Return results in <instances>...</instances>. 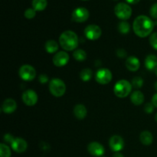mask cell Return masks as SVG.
I'll return each mask as SVG.
<instances>
[{
    "mask_svg": "<svg viewBox=\"0 0 157 157\" xmlns=\"http://www.w3.org/2000/svg\"><path fill=\"white\" fill-rule=\"evenodd\" d=\"M155 23L146 15H139L135 18L133 24V32L140 38H146L151 35Z\"/></svg>",
    "mask_w": 157,
    "mask_h": 157,
    "instance_id": "cell-1",
    "label": "cell"
},
{
    "mask_svg": "<svg viewBox=\"0 0 157 157\" xmlns=\"http://www.w3.org/2000/svg\"><path fill=\"white\" fill-rule=\"evenodd\" d=\"M60 45L65 51H73L78 48L79 40L75 32L67 30L63 32L59 38Z\"/></svg>",
    "mask_w": 157,
    "mask_h": 157,
    "instance_id": "cell-2",
    "label": "cell"
},
{
    "mask_svg": "<svg viewBox=\"0 0 157 157\" xmlns=\"http://www.w3.org/2000/svg\"><path fill=\"white\" fill-rule=\"evenodd\" d=\"M132 90V84L127 80H120L115 84L113 92L120 98H124L128 96Z\"/></svg>",
    "mask_w": 157,
    "mask_h": 157,
    "instance_id": "cell-3",
    "label": "cell"
},
{
    "mask_svg": "<svg viewBox=\"0 0 157 157\" xmlns=\"http://www.w3.org/2000/svg\"><path fill=\"white\" fill-rule=\"evenodd\" d=\"M49 90L53 96L60 98L65 93L66 85L62 80L59 78H53L49 82Z\"/></svg>",
    "mask_w": 157,
    "mask_h": 157,
    "instance_id": "cell-4",
    "label": "cell"
},
{
    "mask_svg": "<svg viewBox=\"0 0 157 157\" xmlns=\"http://www.w3.org/2000/svg\"><path fill=\"white\" fill-rule=\"evenodd\" d=\"M114 12L117 18L123 21H126L131 17L132 9L127 3L120 2L115 6Z\"/></svg>",
    "mask_w": 157,
    "mask_h": 157,
    "instance_id": "cell-5",
    "label": "cell"
},
{
    "mask_svg": "<svg viewBox=\"0 0 157 157\" xmlns=\"http://www.w3.org/2000/svg\"><path fill=\"white\" fill-rule=\"evenodd\" d=\"M18 75L23 81H32L36 77V71L32 65L24 64L19 68Z\"/></svg>",
    "mask_w": 157,
    "mask_h": 157,
    "instance_id": "cell-6",
    "label": "cell"
},
{
    "mask_svg": "<svg viewBox=\"0 0 157 157\" xmlns=\"http://www.w3.org/2000/svg\"><path fill=\"white\" fill-rule=\"evenodd\" d=\"M72 20L75 22L81 23L87 21L89 18V12L86 8L79 7L75 9L72 12Z\"/></svg>",
    "mask_w": 157,
    "mask_h": 157,
    "instance_id": "cell-7",
    "label": "cell"
},
{
    "mask_svg": "<svg viewBox=\"0 0 157 157\" xmlns=\"http://www.w3.org/2000/svg\"><path fill=\"white\" fill-rule=\"evenodd\" d=\"M101 34L102 31L97 25H89L84 29V35L86 38L92 41L98 39L101 36Z\"/></svg>",
    "mask_w": 157,
    "mask_h": 157,
    "instance_id": "cell-8",
    "label": "cell"
},
{
    "mask_svg": "<svg viewBox=\"0 0 157 157\" xmlns=\"http://www.w3.org/2000/svg\"><path fill=\"white\" fill-rule=\"evenodd\" d=\"M95 79L98 83L101 84H107L111 81L112 73L107 68H101L97 71Z\"/></svg>",
    "mask_w": 157,
    "mask_h": 157,
    "instance_id": "cell-9",
    "label": "cell"
},
{
    "mask_svg": "<svg viewBox=\"0 0 157 157\" xmlns=\"http://www.w3.org/2000/svg\"><path fill=\"white\" fill-rule=\"evenodd\" d=\"M22 101L25 105L32 107L38 102V94L33 90H28L23 93Z\"/></svg>",
    "mask_w": 157,
    "mask_h": 157,
    "instance_id": "cell-10",
    "label": "cell"
},
{
    "mask_svg": "<svg viewBox=\"0 0 157 157\" xmlns=\"http://www.w3.org/2000/svg\"><path fill=\"white\" fill-rule=\"evenodd\" d=\"M109 146L112 151L118 153L124 149V141L121 136L115 135V136H112L109 140Z\"/></svg>",
    "mask_w": 157,
    "mask_h": 157,
    "instance_id": "cell-11",
    "label": "cell"
},
{
    "mask_svg": "<svg viewBox=\"0 0 157 157\" xmlns=\"http://www.w3.org/2000/svg\"><path fill=\"white\" fill-rule=\"evenodd\" d=\"M69 61V55L65 52H59L53 57V64L56 67H61L66 65Z\"/></svg>",
    "mask_w": 157,
    "mask_h": 157,
    "instance_id": "cell-12",
    "label": "cell"
},
{
    "mask_svg": "<svg viewBox=\"0 0 157 157\" xmlns=\"http://www.w3.org/2000/svg\"><path fill=\"white\" fill-rule=\"evenodd\" d=\"M87 150L89 153L95 157L102 156L105 153V149L98 142H92L87 147Z\"/></svg>",
    "mask_w": 157,
    "mask_h": 157,
    "instance_id": "cell-13",
    "label": "cell"
},
{
    "mask_svg": "<svg viewBox=\"0 0 157 157\" xmlns=\"http://www.w3.org/2000/svg\"><path fill=\"white\" fill-rule=\"evenodd\" d=\"M11 147L15 153H21L27 150L28 144L27 142L22 138H15L13 142L11 144Z\"/></svg>",
    "mask_w": 157,
    "mask_h": 157,
    "instance_id": "cell-14",
    "label": "cell"
},
{
    "mask_svg": "<svg viewBox=\"0 0 157 157\" xmlns=\"http://www.w3.org/2000/svg\"><path fill=\"white\" fill-rule=\"evenodd\" d=\"M17 108V104L14 100L6 99V101L3 102L2 106V110L6 113H12L14 111H15Z\"/></svg>",
    "mask_w": 157,
    "mask_h": 157,
    "instance_id": "cell-15",
    "label": "cell"
},
{
    "mask_svg": "<svg viewBox=\"0 0 157 157\" xmlns=\"http://www.w3.org/2000/svg\"><path fill=\"white\" fill-rule=\"evenodd\" d=\"M126 67L130 71H136L140 67V62L137 58L130 56L126 61Z\"/></svg>",
    "mask_w": 157,
    "mask_h": 157,
    "instance_id": "cell-16",
    "label": "cell"
},
{
    "mask_svg": "<svg viewBox=\"0 0 157 157\" xmlns=\"http://www.w3.org/2000/svg\"><path fill=\"white\" fill-rule=\"evenodd\" d=\"M87 108L83 104H77V105H75V108H74V114H75V117L79 120H82L85 118L86 116H87Z\"/></svg>",
    "mask_w": 157,
    "mask_h": 157,
    "instance_id": "cell-17",
    "label": "cell"
},
{
    "mask_svg": "<svg viewBox=\"0 0 157 157\" xmlns=\"http://www.w3.org/2000/svg\"><path fill=\"white\" fill-rule=\"evenodd\" d=\"M145 67L149 71L156 70L157 67V57L154 55H149L145 59Z\"/></svg>",
    "mask_w": 157,
    "mask_h": 157,
    "instance_id": "cell-18",
    "label": "cell"
},
{
    "mask_svg": "<svg viewBox=\"0 0 157 157\" xmlns=\"http://www.w3.org/2000/svg\"><path fill=\"white\" fill-rule=\"evenodd\" d=\"M130 100H131V102L134 105H141L144 102V95L140 90H135L134 92H133L131 96H130Z\"/></svg>",
    "mask_w": 157,
    "mask_h": 157,
    "instance_id": "cell-19",
    "label": "cell"
},
{
    "mask_svg": "<svg viewBox=\"0 0 157 157\" xmlns=\"http://www.w3.org/2000/svg\"><path fill=\"white\" fill-rule=\"evenodd\" d=\"M140 140L144 145L149 146L153 143V136L150 131H144L140 133Z\"/></svg>",
    "mask_w": 157,
    "mask_h": 157,
    "instance_id": "cell-20",
    "label": "cell"
},
{
    "mask_svg": "<svg viewBox=\"0 0 157 157\" xmlns=\"http://www.w3.org/2000/svg\"><path fill=\"white\" fill-rule=\"evenodd\" d=\"M45 50L48 53L53 54L56 52L58 49V44L55 40H48L45 43Z\"/></svg>",
    "mask_w": 157,
    "mask_h": 157,
    "instance_id": "cell-21",
    "label": "cell"
},
{
    "mask_svg": "<svg viewBox=\"0 0 157 157\" xmlns=\"http://www.w3.org/2000/svg\"><path fill=\"white\" fill-rule=\"evenodd\" d=\"M47 0H32V7L35 11L41 12L47 7Z\"/></svg>",
    "mask_w": 157,
    "mask_h": 157,
    "instance_id": "cell-22",
    "label": "cell"
},
{
    "mask_svg": "<svg viewBox=\"0 0 157 157\" xmlns=\"http://www.w3.org/2000/svg\"><path fill=\"white\" fill-rule=\"evenodd\" d=\"M73 57L78 61H84L87 58V53L82 49H76L74 52Z\"/></svg>",
    "mask_w": 157,
    "mask_h": 157,
    "instance_id": "cell-23",
    "label": "cell"
},
{
    "mask_svg": "<svg viewBox=\"0 0 157 157\" xmlns=\"http://www.w3.org/2000/svg\"><path fill=\"white\" fill-rule=\"evenodd\" d=\"M92 71L89 68H84L80 73V78L83 81H89L92 78Z\"/></svg>",
    "mask_w": 157,
    "mask_h": 157,
    "instance_id": "cell-24",
    "label": "cell"
},
{
    "mask_svg": "<svg viewBox=\"0 0 157 157\" xmlns=\"http://www.w3.org/2000/svg\"><path fill=\"white\" fill-rule=\"evenodd\" d=\"M130 26L128 22L125 21H122L118 25V30L121 34H127L130 32Z\"/></svg>",
    "mask_w": 157,
    "mask_h": 157,
    "instance_id": "cell-25",
    "label": "cell"
},
{
    "mask_svg": "<svg viewBox=\"0 0 157 157\" xmlns=\"http://www.w3.org/2000/svg\"><path fill=\"white\" fill-rule=\"evenodd\" d=\"M0 157H10L11 150L6 144H0Z\"/></svg>",
    "mask_w": 157,
    "mask_h": 157,
    "instance_id": "cell-26",
    "label": "cell"
},
{
    "mask_svg": "<svg viewBox=\"0 0 157 157\" xmlns=\"http://www.w3.org/2000/svg\"><path fill=\"white\" fill-rule=\"evenodd\" d=\"M144 85V80L140 77H135L132 81V86L136 88H140Z\"/></svg>",
    "mask_w": 157,
    "mask_h": 157,
    "instance_id": "cell-27",
    "label": "cell"
},
{
    "mask_svg": "<svg viewBox=\"0 0 157 157\" xmlns=\"http://www.w3.org/2000/svg\"><path fill=\"white\" fill-rule=\"evenodd\" d=\"M35 15H36V11L33 8L32 9L29 8V9H27L25 11L24 15L28 19H32V18H33L35 16Z\"/></svg>",
    "mask_w": 157,
    "mask_h": 157,
    "instance_id": "cell-28",
    "label": "cell"
},
{
    "mask_svg": "<svg viewBox=\"0 0 157 157\" xmlns=\"http://www.w3.org/2000/svg\"><path fill=\"white\" fill-rule=\"evenodd\" d=\"M150 43L155 50H157V32L151 34L150 37Z\"/></svg>",
    "mask_w": 157,
    "mask_h": 157,
    "instance_id": "cell-29",
    "label": "cell"
},
{
    "mask_svg": "<svg viewBox=\"0 0 157 157\" xmlns=\"http://www.w3.org/2000/svg\"><path fill=\"white\" fill-rule=\"evenodd\" d=\"M150 13L152 18L157 19V3H155L152 6V7L150 8Z\"/></svg>",
    "mask_w": 157,
    "mask_h": 157,
    "instance_id": "cell-30",
    "label": "cell"
},
{
    "mask_svg": "<svg viewBox=\"0 0 157 157\" xmlns=\"http://www.w3.org/2000/svg\"><path fill=\"white\" fill-rule=\"evenodd\" d=\"M153 110H154V105L152 104V102L147 103L145 105V107H144V110L147 113H151L153 111Z\"/></svg>",
    "mask_w": 157,
    "mask_h": 157,
    "instance_id": "cell-31",
    "label": "cell"
},
{
    "mask_svg": "<svg viewBox=\"0 0 157 157\" xmlns=\"http://www.w3.org/2000/svg\"><path fill=\"white\" fill-rule=\"evenodd\" d=\"M117 55L119 58H124L127 56V52H126L124 48H119L117 51Z\"/></svg>",
    "mask_w": 157,
    "mask_h": 157,
    "instance_id": "cell-32",
    "label": "cell"
},
{
    "mask_svg": "<svg viewBox=\"0 0 157 157\" xmlns=\"http://www.w3.org/2000/svg\"><path fill=\"white\" fill-rule=\"evenodd\" d=\"M14 140H15V138H14L13 136L10 134V133H7V134H6L4 136V140L10 144L13 142Z\"/></svg>",
    "mask_w": 157,
    "mask_h": 157,
    "instance_id": "cell-33",
    "label": "cell"
},
{
    "mask_svg": "<svg viewBox=\"0 0 157 157\" xmlns=\"http://www.w3.org/2000/svg\"><path fill=\"white\" fill-rule=\"evenodd\" d=\"M38 80H39L40 83H41V84H45V83H47L48 81V76L46 75H41L39 76V78H38Z\"/></svg>",
    "mask_w": 157,
    "mask_h": 157,
    "instance_id": "cell-34",
    "label": "cell"
},
{
    "mask_svg": "<svg viewBox=\"0 0 157 157\" xmlns=\"http://www.w3.org/2000/svg\"><path fill=\"white\" fill-rule=\"evenodd\" d=\"M152 104L154 105V107H157V93L155 94L152 98Z\"/></svg>",
    "mask_w": 157,
    "mask_h": 157,
    "instance_id": "cell-35",
    "label": "cell"
},
{
    "mask_svg": "<svg viewBox=\"0 0 157 157\" xmlns=\"http://www.w3.org/2000/svg\"><path fill=\"white\" fill-rule=\"evenodd\" d=\"M129 4H137L140 0H126Z\"/></svg>",
    "mask_w": 157,
    "mask_h": 157,
    "instance_id": "cell-36",
    "label": "cell"
},
{
    "mask_svg": "<svg viewBox=\"0 0 157 157\" xmlns=\"http://www.w3.org/2000/svg\"><path fill=\"white\" fill-rule=\"evenodd\" d=\"M113 157H124V156L122 154V153H121L118 152V153H115L114 154H113Z\"/></svg>",
    "mask_w": 157,
    "mask_h": 157,
    "instance_id": "cell-37",
    "label": "cell"
},
{
    "mask_svg": "<svg viewBox=\"0 0 157 157\" xmlns=\"http://www.w3.org/2000/svg\"><path fill=\"white\" fill-rule=\"evenodd\" d=\"M154 87H155V89H156V90H157V81L156 83H155V85H154Z\"/></svg>",
    "mask_w": 157,
    "mask_h": 157,
    "instance_id": "cell-38",
    "label": "cell"
},
{
    "mask_svg": "<svg viewBox=\"0 0 157 157\" xmlns=\"http://www.w3.org/2000/svg\"><path fill=\"white\" fill-rule=\"evenodd\" d=\"M155 121H156V123H157V113L156 115H155Z\"/></svg>",
    "mask_w": 157,
    "mask_h": 157,
    "instance_id": "cell-39",
    "label": "cell"
},
{
    "mask_svg": "<svg viewBox=\"0 0 157 157\" xmlns=\"http://www.w3.org/2000/svg\"><path fill=\"white\" fill-rule=\"evenodd\" d=\"M155 74H156V75L157 76V67L156 68V70H155Z\"/></svg>",
    "mask_w": 157,
    "mask_h": 157,
    "instance_id": "cell-40",
    "label": "cell"
},
{
    "mask_svg": "<svg viewBox=\"0 0 157 157\" xmlns=\"http://www.w3.org/2000/svg\"><path fill=\"white\" fill-rule=\"evenodd\" d=\"M83 1H87V0H83Z\"/></svg>",
    "mask_w": 157,
    "mask_h": 157,
    "instance_id": "cell-41",
    "label": "cell"
},
{
    "mask_svg": "<svg viewBox=\"0 0 157 157\" xmlns=\"http://www.w3.org/2000/svg\"><path fill=\"white\" fill-rule=\"evenodd\" d=\"M114 1H117V0H114Z\"/></svg>",
    "mask_w": 157,
    "mask_h": 157,
    "instance_id": "cell-42",
    "label": "cell"
},
{
    "mask_svg": "<svg viewBox=\"0 0 157 157\" xmlns=\"http://www.w3.org/2000/svg\"><path fill=\"white\" fill-rule=\"evenodd\" d=\"M102 157H105V156H102Z\"/></svg>",
    "mask_w": 157,
    "mask_h": 157,
    "instance_id": "cell-43",
    "label": "cell"
}]
</instances>
